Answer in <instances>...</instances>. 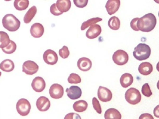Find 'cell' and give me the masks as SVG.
<instances>
[{
    "instance_id": "1",
    "label": "cell",
    "mask_w": 159,
    "mask_h": 119,
    "mask_svg": "<svg viewBox=\"0 0 159 119\" xmlns=\"http://www.w3.org/2000/svg\"><path fill=\"white\" fill-rule=\"evenodd\" d=\"M157 24V19L152 13H148L140 18L137 23V27L139 30L148 32L152 31Z\"/></svg>"
},
{
    "instance_id": "2",
    "label": "cell",
    "mask_w": 159,
    "mask_h": 119,
    "mask_svg": "<svg viewBox=\"0 0 159 119\" xmlns=\"http://www.w3.org/2000/svg\"><path fill=\"white\" fill-rule=\"evenodd\" d=\"M2 24L3 27L7 30L14 32L19 29L20 22L13 15L8 14L3 18Z\"/></svg>"
},
{
    "instance_id": "3",
    "label": "cell",
    "mask_w": 159,
    "mask_h": 119,
    "mask_svg": "<svg viewBox=\"0 0 159 119\" xmlns=\"http://www.w3.org/2000/svg\"><path fill=\"white\" fill-rule=\"evenodd\" d=\"M151 50L150 46L145 43L139 44L134 49L133 52L134 57L139 61L148 59L151 55Z\"/></svg>"
},
{
    "instance_id": "4",
    "label": "cell",
    "mask_w": 159,
    "mask_h": 119,
    "mask_svg": "<svg viewBox=\"0 0 159 119\" xmlns=\"http://www.w3.org/2000/svg\"><path fill=\"white\" fill-rule=\"evenodd\" d=\"M125 98L127 102L130 104L135 105L140 102L141 95L138 90L132 87L126 91L125 94Z\"/></svg>"
},
{
    "instance_id": "5",
    "label": "cell",
    "mask_w": 159,
    "mask_h": 119,
    "mask_svg": "<svg viewBox=\"0 0 159 119\" xmlns=\"http://www.w3.org/2000/svg\"><path fill=\"white\" fill-rule=\"evenodd\" d=\"M31 105L29 101L25 98L19 99L17 102L16 109L18 113L21 116H25L30 112Z\"/></svg>"
},
{
    "instance_id": "6",
    "label": "cell",
    "mask_w": 159,
    "mask_h": 119,
    "mask_svg": "<svg viewBox=\"0 0 159 119\" xmlns=\"http://www.w3.org/2000/svg\"><path fill=\"white\" fill-rule=\"evenodd\" d=\"M112 60L116 64L119 65H123L128 62L129 56L125 51L122 50H118L113 53Z\"/></svg>"
},
{
    "instance_id": "7",
    "label": "cell",
    "mask_w": 159,
    "mask_h": 119,
    "mask_svg": "<svg viewBox=\"0 0 159 119\" xmlns=\"http://www.w3.org/2000/svg\"><path fill=\"white\" fill-rule=\"evenodd\" d=\"M39 67L34 62L28 60L25 61L22 65V72L28 75H32L38 71Z\"/></svg>"
},
{
    "instance_id": "8",
    "label": "cell",
    "mask_w": 159,
    "mask_h": 119,
    "mask_svg": "<svg viewBox=\"0 0 159 119\" xmlns=\"http://www.w3.org/2000/svg\"><path fill=\"white\" fill-rule=\"evenodd\" d=\"M98 96L101 101L107 102L111 100L112 94L111 91L107 88L100 86L98 90Z\"/></svg>"
},
{
    "instance_id": "9",
    "label": "cell",
    "mask_w": 159,
    "mask_h": 119,
    "mask_svg": "<svg viewBox=\"0 0 159 119\" xmlns=\"http://www.w3.org/2000/svg\"><path fill=\"white\" fill-rule=\"evenodd\" d=\"M43 59L45 63L48 64L54 65L57 63L58 57L56 53L51 49H48L44 53Z\"/></svg>"
},
{
    "instance_id": "10",
    "label": "cell",
    "mask_w": 159,
    "mask_h": 119,
    "mask_svg": "<svg viewBox=\"0 0 159 119\" xmlns=\"http://www.w3.org/2000/svg\"><path fill=\"white\" fill-rule=\"evenodd\" d=\"M49 93L52 98L54 99H59L63 96V88L59 84H53L50 88Z\"/></svg>"
},
{
    "instance_id": "11",
    "label": "cell",
    "mask_w": 159,
    "mask_h": 119,
    "mask_svg": "<svg viewBox=\"0 0 159 119\" xmlns=\"http://www.w3.org/2000/svg\"><path fill=\"white\" fill-rule=\"evenodd\" d=\"M66 92L67 96L70 99L75 100L81 96L82 91L81 88L77 86H72L69 88H67Z\"/></svg>"
},
{
    "instance_id": "12",
    "label": "cell",
    "mask_w": 159,
    "mask_h": 119,
    "mask_svg": "<svg viewBox=\"0 0 159 119\" xmlns=\"http://www.w3.org/2000/svg\"><path fill=\"white\" fill-rule=\"evenodd\" d=\"M36 105L38 109L41 112H45L48 110L51 105L50 101L48 99L44 96L39 97L36 102Z\"/></svg>"
},
{
    "instance_id": "13",
    "label": "cell",
    "mask_w": 159,
    "mask_h": 119,
    "mask_svg": "<svg viewBox=\"0 0 159 119\" xmlns=\"http://www.w3.org/2000/svg\"><path fill=\"white\" fill-rule=\"evenodd\" d=\"M31 86L33 90L37 92H41L45 88V81L41 77H36L33 80Z\"/></svg>"
},
{
    "instance_id": "14",
    "label": "cell",
    "mask_w": 159,
    "mask_h": 119,
    "mask_svg": "<svg viewBox=\"0 0 159 119\" xmlns=\"http://www.w3.org/2000/svg\"><path fill=\"white\" fill-rule=\"evenodd\" d=\"M101 32V28L99 25L93 24L86 31V36L89 39H94L99 36Z\"/></svg>"
},
{
    "instance_id": "15",
    "label": "cell",
    "mask_w": 159,
    "mask_h": 119,
    "mask_svg": "<svg viewBox=\"0 0 159 119\" xmlns=\"http://www.w3.org/2000/svg\"><path fill=\"white\" fill-rule=\"evenodd\" d=\"M120 3L119 0H108L106 3L105 8L108 14L111 15L115 13L119 9Z\"/></svg>"
},
{
    "instance_id": "16",
    "label": "cell",
    "mask_w": 159,
    "mask_h": 119,
    "mask_svg": "<svg viewBox=\"0 0 159 119\" xmlns=\"http://www.w3.org/2000/svg\"><path fill=\"white\" fill-rule=\"evenodd\" d=\"M44 32L43 26L41 24L36 23L33 24L30 29L31 35L34 38H39L43 34Z\"/></svg>"
},
{
    "instance_id": "17",
    "label": "cell",
    "mask_w": 159,
    "mask_h": 119,
    "mask_svg": "<svg viewBox=\"0 0 159 119\" xmlns=\"http://www.w3.org/2000/svg\"><path fill=\"white\" fill-rule=\"evenodd\" d=\"M77 66L80 70L83 71H89L91 68L92 63L88 58L83 57L80 58L77 61Z\"/></svg>"
},
{
    "instance_id": "18",
    "label": "cell",
    "mask_w": 159,
    "mask_h": 119,
    "mask_svg": "<svg viewBox=\"0 0 159 119\" xmlns=\"http://www.w3.org/2000/svg\"><path fill=\"white\" fill-rule=\"evenodd\" d=\"M153 69L152 65L150 63L145 62L140 64L138 69L139 73L141 74L148 75L152 73Z\"/></svg>"
},
{
    "instance_id": "19",
    "label": "cell",
    "mask_w": 159,
    "mask_h": 119,
    "mask_svg": "<svg viewBox=\"0 0 159 119\" xmlns=\"http://www.w3.org/2000/svg\"><path fill=\"white\" fill-rule=\"evenodd\" d=\"M56 5L58 10L62 13L68 11L71 6V2L70 0H58Z\"/></svg>"
},
{
    "instance_id": "20",
    "label": "cell",
    "mask_w": 159,
    "mask_h": 119,
    "mask_svg": "<svg viewBox=\"0 0 159 119\" xmlns=\"http://www.w3.org/2000/svg\"><path fill=\"white\" fill-rule=\"evenodd\" d=\"M133 80V77L131 74L125 73L122 75L120 81L122 86L126 88L132 84Z\"/></svg>"
},
{
    "instance_id": "21",
    "label": "cell",
    "mask_w": 159,
    "mask_h": 119,
    "mask_svg": "<svg viewBox=\"0 0 159 119\" xmlns=\"http://www.w3.org/2000/svg\"><path fill=\"white\" fill-rule=\"evenodd\" d=\"M105 119H121V115L119 111L114 108H110L105 112Z\"/></svg>"
},
{
    "instance_id": "22",
    "label": "cell",
    "mask_w": 159,
    "mask_h": 119,
    "mask_svg": "<svg viewBox=\"0 0 159 119\" xmlns=\"http://www.w3.org/2000/svg\"><path fill=\"white\" fill-rule=\"evenodd\" d=\"M14 64L13 61L9 59H6L2 61L0 64V69L5 72H9L13 70Z\"/></svg>"
},
{
    "instance_id": "23",
    "label": "cell",
    "mask_w": 159,
    "mask_h": 119,
    "mask_svg": "<svg viewBox=\"0 0 159 119\" xmlns=\"http://www.w3.org/2000/svg\"><path fill=\"white\" fill-rule=\"evenodd\" d=\"M88 104L85 100H80L75 102L73 107L74 110L76 112H83L87 108Z\"/></svg>"
},
{
    "instance_id": "24",
    "label": "cell",
    "mask_w": 159,
    "mask_h": 119,
    "mask_svg": "<svg viewBox=\"0 0 159 119\" xmlns=\"http://www.w3.org/2000/svg\"><path fill=\"white\" fill-rule=\"evenodd\" d=\"M37 11V9L35 6L30 7L24 15L23 19L24 23L28 24L30 22L36 15Z\"/></svg>"
},
{
    "instance_id": "25",
    "label": "cell",
    "mask_w": 159,
    "mask_h": 119,
    "mask_svg": "<svg viewBox=\"0 0 159 119\" xmlns=\"http://www.w3.org/2000/svg\"><path fill=\"white\" fill-rule=\"evenodd\" d=\"M10 39L7 33L0 31V48L2 49L7 46L9 44Z\"/></svg>"
},
{
    "instance_id": "26",
    "label": "cell",
    "mask_w": 159,
    "mask_h": 119,
    "mask_svg": "<svg viewBox=\"0 0 159 119\" xmlns=\"http://www.w3.org/2000/svg\"><path fill=\"white\" fill-rule=\"evenodd\" d=\"M29 4V2L28 0H15L14 1V5L16 10L21 11L26 9Z\"/></svg>"
},
{
    "instance_id": "27",
    "label": "cell",
    "mask_w": 159,
    "mask_h": 119,
    "mask_svg": "<svg viewBox=\"0 0 159 119\" xmlns=\"http://www.w3.org/2000/svg\"><path fill=\"white\" fill-rule=\"evenodd\" d=\"M108 24L111 29L116 30H118L120 28V21L117 17L113 16L109 20Z\"/></svg>"
},
{
    "instance_id": "28",
    "label": "cell",
    "mask_w": 159,
    "mask_h": 119,
    "mask_svg": "<svg viewBox=\"0 0 159 119\" xmlns=\"http://www.w3.org/2000/svg\"><path fill=\"white\" fill-rule=\"evenodd\" d=\"M102 19L98 17L93 18L89 19L82 23L80 27L81 30H84L94 24L97 22L102 21Z\"/></svg>"
},
{
    "instance_id": "29",
    "label": "cell",
    "mask_w": 159,
    "mask_h": 119,
    "mask_svg": "<svg viewBox=\"0 0 159 119\" xmlns=\"http://www.w3.org/2000/svg\"><path fill=\"white\" fill-rule=\"evenodd\" d=\"M16 43L14 41L10 40V43L8 45L2 49L5 53L10 54L15 51L16 50Z\"/></svg>"
},
{
    "instance_id": "30",
    "label": "cell",
    "mask_w": 159,
    "mask_h": 119,
    "mask_svg": "<svg viewBox=\"0 0 159 119\" xmlns=\"http://www.w3.org/2000/svg\"><path fill=\"white\" fill-rule=\"evenodd\" d=\"M67 80L70 84H78L81 82V78L77 74L71 73L68 77Z\"/></svg>"
},
{
    "instance_id": "31",
    "label": "cell",
    "mask_w": 159,
    "mask_h": 119,
    "mask_svg": "<svg viewBox=\"0 0 159 119\" xmlns=\"http://www.w3.org/2000/svg\"><path fill=\"white\" fill-rule=\"evenodd\" d=\"M141 92L144 95L147 97H149L152 95L150 86L148 83H145L143 85Z\"/></svg>"
},
{
    "instance_id": "32",
    "label": "cell",
    "mask_w": 159,
    "mask_h": 119,
    "mask_svg": "<svg viewBox=\"0 0 159 119\" xmlns=\"http://www.w3.org/2000/svg\"><path fill=\"white\" fill-rule=\"evenodd\" d=\"M59 55L63 59H66L70 55V51L68 47L64 46L59 51Z\"/></svg>"
},
{
    "instance_id": "33",
    "label": "cell",
    "mask_w": 159,
    "mask_h": 119,
    "mask_svg": "<svg viewBox=\"0 0 159 119\" xmlns=\"http://www.w3.org/2000/svg\"><path fill=\"white\" fill-rule=\"evenodd\" d=\"M92 104L94 109L98 114L102 113V108L99 101L96 98L94 97L92 99Z\"/></svg>"
},
{
    "instance_id": "34",
    "label": "cell",
    "mask_w": 159,
    "mask_h": 119,
    "mask_svg": "<svg viewBox=\"0 0 159 119\" xmlns=\"http://www.w3.org/2000/svg\"><path fill=\"white\" fill-rule=\"evenodd\" d=\"M73 2L75 6L79 8L86 7L88 3V0H74Z\"/></svg>"
},
{
    "instance_id": "35",
    "label": "cell",
    "mask_w": 159,
    "mask_h": 119,
    "mask_svg": "<svg viewBox=\"0 0 159 119\" xmlns=\"http://www.w3.org/2000/svg\"><path fill=\"white\" fill-rule=\"evenodd\" d=\"M50 12L55 16H58L63 13L58 10L56 3H54L51 5L50 8Z\"/></svg>"
},
{
    "instance_id": "36",
    "label": "cell",
    "mask_w": 159,
    "mask_h": 119,
    "mask_svg": "<svg viewBox=\"0 0 159 119\" xmlns=\"http://www.w3.org/2000/svg\"><path fill=\"white\" fill-rule=\"evenodd\" d=\"M64 119H81V118L79 114L74 112H70L65 116Z\"/></svg>"
},
{
    "instance_id": "37",
    "label": "cell",
    "mask_w": 159,
    "mask_h": 119,
    "mask_svg": "<svg viewBox=\"0 0 159 119\" xmlns=\"http://www.w3.org/2000/svg\"><path fill=\"white\" fill-rule=\"evenodd\" d=\"M139 18L136 17L133 19L131 21L130 25L131 28L134 31H139L137 27V21Z\"/></svg>"
},
{
    "instance_id": "38",
    "label": "cell",
    "mask_w": 159,
    "mask_h": 119,
    "mask_svg": "<svg viewBox=\"0 0 159 119\" xmlns=\"http://www.w3.org/2000/svg\"><path fill=\"white\" fill-rule=\"evenodd\" d=\"M139 119H154L152 116L148 113H144L141 114Z\"/></svg>"
},
{
    "instance_id": "39",
    "label": "cell",
    "mask_w": 159,
    "mask_h": 119,
    "mask_svg": "<svg viewBox=\"0 0 159 119\" xmlns=\"http://www.w3.org/2000/svg\"><path fill=\"white\" fill-rule=\"evenodd\" d=\"M159 105H158L155 108L153 111V113L154 116L157 117H159Z\"/></svg>"
},
{
    "instance_id": "40",
    "label": "cell",
    "mask_w": 159,
    "mask_h": 119,
    "mask_svg": "<svg viewBox=\"0 0 159 119\" xmlns=\"http://www.w3.org/2000/svg\"><path fill=\"white\" fill-rule=\"evenodd\" d=\"M1 74H2V73L0 71V77L1 75Z\"/></svg>"
}]
</instances>
